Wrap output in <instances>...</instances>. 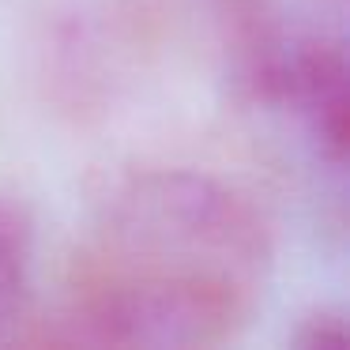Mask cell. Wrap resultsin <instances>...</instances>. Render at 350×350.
<instances>
[{
  "label": "cell",
  "mask_w": 350,
  "mask_h": 350,
  "mask_svg": "<svg viewBox=\"0 0 350 350\" xmlns=\"http://www.w3.org/2000/svg\"><path fill=\"white\" fill-rule=\"evenodd\" d=\"M271 260V230L241 189L200 170H136L94 207L46 339L219 347L256 317Z\"/></svg>",
  "instance_id": "1"
},
{
  "label": "cell",
  "mask_w": 350,
  "mask_h": 350,
  "mask_svg": "<svg viewBox=\"0 0 350 350\" xmlns=\"http://www.w3.org/2000/svg\"><path fill=\"white\" fill-rule=\"evenodd\" d=\"M332 0H237L234 49L256 102L290 113L332 170L347 159V42Z\"/></svg>",
  "instance_id": "2"
},
{
  "label": "cell",
  "mask_w": 350,
  "mask_h": 350,
  "mask_svg": "<svg viewBox=\"0 0 350 350\" xmlns=\"http://www.w3.org/2000/svg\"><path fill=\"white\" fill-rule=\"evenodd\" d=\"M34 282V219L27 204L0 192V339L23 320Z\"/></svg>",
  "instance_id": "3"
},
{
  "label": "cell",
  "mask_w": 350,
  "mask_h": 350,
  "mask_svg": "<svg viewBox=\"0 0 350 350\" xmlns=\"http://www.w3.org/2000/svg\"><path fill=\"white\" fill-rule=\"evenodd\" d=\"M350 332H347V317L339 309H312L297 320L290 342L305 350H317V347H347Z\"/></svg>",
  "instance_id": "4"
}]
</instances>
